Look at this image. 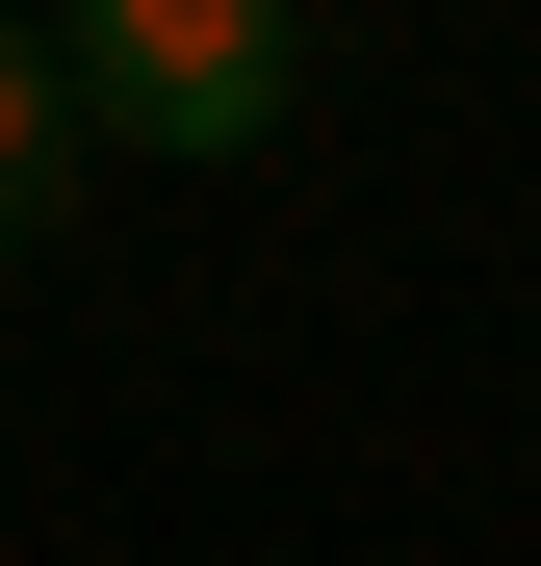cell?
Returning <instances> with one entry per match:
<instances>
[{
    "label": "cell",
    "instance_id": "cell-1",
    "mask_svg": "<svg viewBox=\"0 0 541 566\" xmlns=\"http://www.w3.org/2000/svg\"><path fill=\"white\" fill-rule=\"evenodd\" d=\"M52 77L104 155H284L310 129V0H52Z\"/></svg>",
    "mask_w": 541,
    "mask_h": 566
},
{
    "label": "cell",
    "instance_id": "cell-2",
    "mask_svg": "<svg viewBox=\"0 0 541 566\" xmlns=\"http://www.w3.org/2000/svg\"><path fill=\"white\" fill-rule=\"evenodd\" d=\"M77 207H104V129H77V77H52V27H0V283H27Z\"/></svg>",
    "mask_w": 541,
    "mask_h": 566
}]
</instances>
